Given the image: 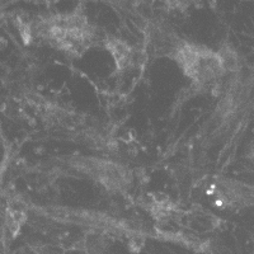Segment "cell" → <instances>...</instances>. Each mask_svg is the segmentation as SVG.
<instances>
[{"instance_id": "6da1fadb", "label": "cell", "mask_w": 254, "mask_h": 254, "mask_svg": "<svg viewBox=\"0 0 254 254\" xmlns=\"http://www.w3.org/2000/svg\"><path fill=\"white\" fill-rule=\"evenodd\" d=\"M41 31L49 42L70 56L83 55L94 38L87 18L76 12L47 18Z\"/></svg>"}, {"instance_id": "7a4b0ae2", "label": "cell", "mask_w": 254, "mask_h": 254, "mask_svg": "<svg viewBox=\"0 0 254 254\" xmlns=\"http://www.w3.org/2000/svg\"><path fill=\"white\" fill-rule=\"evenodd\" d=\"M174 58L185 75L198 85H208L229 72L221 52L210 50L199 45H178L174 51Z\"/></svg>"}, {"instance_id": "3957f363", "label": "cell", "mask_w": 254, "mask_h": 254, "mask_svg": "<svg viewBox=\"0 0 254 254\" xmlns=\"http://www.w3.org/2000/svg\"><path fill=\"white\" fill-rule=\"evenodd\" d=\"M106 47L112 55L117 69L125 70L130 66L131 60H132V50L126 42L121 40H111L108 41Z\"/></svg>"}, {"instance_id": "277c9868", "label": "cell", "mask_w": 254, "mask_h": 254, "mask_svg": "<svg viewBox=\"0 0 254 254\" xmlns=\"http://www.w3.org/2000/svg\"><path fill=\"white\" fill-rule=\"evenodd\" d=\"M6 219H8V224L10 226V229L12 230H18L19 226L22 225V222H23L24 214L20 210L10 208V210H8V216H6Z\"/></svg>"}, {"instance_id": "5b68a950", "label": "cell", "mask_w": 254, "mask_h": 254, "mask_svg": "<svg viewBox=\"0 0 254 254\" xmlns=\"http://www.w3.org/2000/svg\"><path fill=\"white\" fill-rule=\"evenodd\" d=\"M247 159L254 165V137L252 139V141L249 142L248 150H247Z\"/></svg>"}, {"instance_id": "8992f818", "label": "cell", "mask_w": 254, "mask_h": 254, "mask_svg": "<svg viewBox=\"0 0 254 254\" xmlns=\"http://www.w3.org/2000/svg\"><path fill=\"white\" fill-rule=\"evenodd\" d=\"M253 254H254V253H253Z\"/></svg>"}]
</instances>
